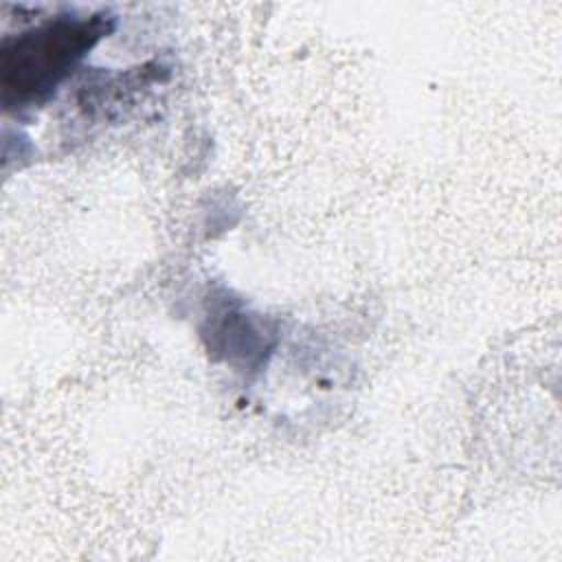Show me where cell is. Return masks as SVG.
Masks as SVG:
<instances>
[{"label": "cell", "instance_id": "1", "mask_svg": "<svg viewBox=\"0 0 562 562\" xmlns=\"http://www.w3.org/2000/svg\"><path fill=\"white\" fill-rule=\"evenodd\" d=\"M103 35V20H53L2 48V97L11 108L42 103Z\"/></svg>", "mask_w": 562, "mask_h": 562}]
</instances>
